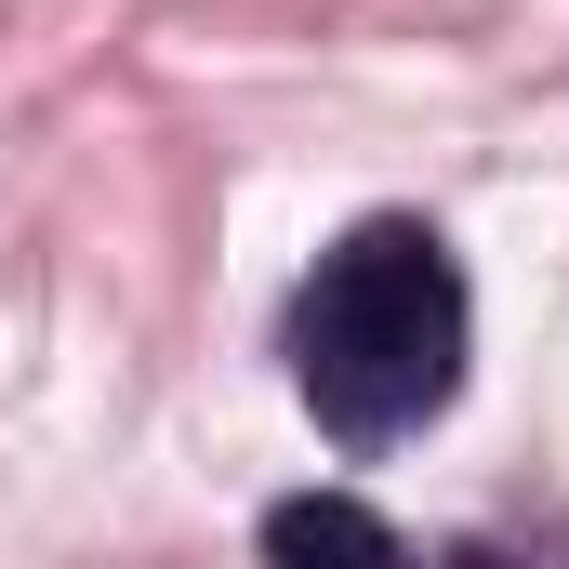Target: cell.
<instances>
[{
  "label": "cell",
  "mask_w": 569,
  "mask_h": 569,
  "mask_svg": "<svg viewBox=\"0 0 569 569\" xmlns=\"http://www.w3.org/2000/svg\"><path fill=\"white\" fill-rule=\"evenodd\" d=\"M463 345H477V305H463V266L425 212L345 226L291 291V385H305L331 450L425 437L463 398Z\"/></svg>",
  "instance_id": "obj_1"
},
{
  "label": "cell",
  "mask_w": 569,
  "mask_h": 569,
  "mask_svg": "<svg viewBox=\"0 0 569 569\" xmlns=\"http://www.w3.org/2000/svg\"><path fill=\"white\" fill-rule=\"evenodd\" d=\"M266 569H411V543L345 490H291L266 503Z\"/></svg>",
  "instance_id": "obj_2"
}]
</instances>
